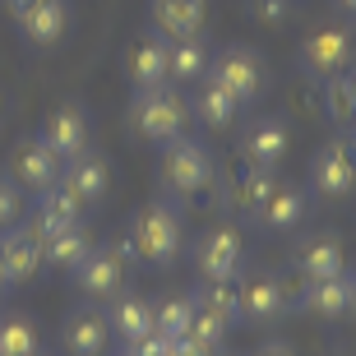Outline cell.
<instances>
[{
  "label": "cell",
  "mask_w": 356,
  "mask_h": 356,
  "mask_svg": "<svg viewBox=\"0 0 356 356\" xmlns=\"http://www.w3.org/2000/svg\"><path fill=\"white\" fill-rule=\"evenodd\" d=\"M181 250V209L172 199H148L130 218V254L144 268H167Z\"/></svg>",
  "instance_id": "cell-1"
},
{
  "label": "cell",
  "mask_w": 356,
  "mask_h": 356,
  "mask_svg": "<svg viewBox=\"0 0 356 356\" xmlns=\"http://www.w3.org/2000/svg\"><path fill=\"white\" fill-rule=\"evenodd\" d=\"M130 125H134V134H144L148 144H172L190 125V102L172 83L144 88V92H134V102H130Z\"/></svg>",
  "instance_id": "cell-2"
},
{
  "label": "cell",
  "mask_w": 356,
  "mask_h": 356,
  "mask_svg": "<svg viewBox=\"0 0 356 356\" xmlns=\"http://www.w3.org/2000/svg\"><path fill=\"white\" fill-rule=\"evenodd\" d=\"M158 176L162 185L172 190L176 199H195L204 195L213 185V158L209 148L199 144V139H172V144H162V162H158Z\"/></svg>",
  "instance_id": "cell-3"
},
{
  "label": "cell",
  "mask_w": 356,
  "mask_h": 356,
  "mask_svg": "<svg viewBox=\"0 0 356 356\" xmlns=\"http://www.w3.org/2000/svg\"><path fill=\"white\" fill-rule=\"evenodd\" d=\"M195 264H199L204 282H236V273L245 268V236H241V227H232V222L209 227L195 245Z\"/></svg>",
  "instance_id": "cell-4"
},
{
  "label": "cell",
  "mask_w": 356,
  "mask_h": 356,
  "mask_svg": "<svg viewBox=\"0 0 356 356\" xmlns=\"http://www.w3.org/2000/svg\"><path fill=\"white\" fill-rule=\"evenodd\" d=\"M209 79H218L232 97H236L241 106L245 102H254L259 92H264V83H268V70H264V56L259 51H250V47H227V51H218L209 60Z\"/></svg>",
  "instance_id": "cell-5"
},
{
  "label": "cell",
  "mask_w": 356,
  "mask_h": 356,
  "mask_svg": "<svg viewBox=\"0 0 356 356\" xmlns=\"http://www.w3.org/2000/svg\"><path fill=\"white\" fill-rule=\"evenodd\" d=\"M0 268H5L10 287H28L47 268V254H42V241L33 236V227H5L0 232Z\"/></svg>",
  "instance_id": "cell-6"
},
{
  "label": "cell",
  "mask_w": 356,
  "mask_h": 356,
  "mask_svg": "<svg viewBox=\"0 0 356 356\" xmlns=\"http://www.w3.org/2000/svg\"><path fill=\"white\" fill-rule=\"evenodd\" d=\"M167 51H172V38H162L158 28H148V33H139V38L130 42V51H125V74H130L134 92L172 83L167 79Z\"/></svg>",
  "instance_id": "cell-7"
},
{
  "label": "cell",
  "mask_w": 356,
  "mask_h": 356,
  "mask_svg": "<svg viewBox=\"0 0 356 356\" xmlns=\"http://www.w3.org/2000/svg\"><path fill=\"white\" fill-rule=\"evenodd\" d=\"M14 19H19V33H24L33 47H56L70 28V5L65 0H10Z\"/></svg>",
  "instance_id": "cell-8"
},
{
  "label": "cell",
  "mask_w": 356,
  "mask_h": 356,
  "mask_svg": "<svg viewBox=\"0 0 356 356\" xmlns=\"http://www.w3.org/2000/svg\"><path fill=\"white\" fill-rule=\"evenodd\" d=\"M60 172H65V162L42 144V134L38 139H24V144L10 153V181L19 185V190L28 185L33 195H42V190H51V185L60 181Z\"/></svg>",
  "instance_id": "cell-9"
},
{
  "label": "cell",
  "mask_w": 356,
  "mask_h": 356,
  "mask_svg": "<svg viewBox=\"0 0 356 356\" xmlns=\"http://www.w3.org/2000/svg\"><path fill=\"white\" fill-rule=\"evenodd\" d=\"M310 185H315L324 199H343L356 190V158L343 139H329V144L315 153L310 162Z\"/></svg>",
  "instance_id": "cell-10"
},
{
  "label": "cell",
  "mask_w": 356,
  "mask_h": 356,
  "mask_svg": "<svg viewBox=\"0 0 356 356\" xmlns=\"http://www.w3.org/2000/svg\"><path fill=\"white\" fill-rule=\"evenodd\" d=\"M60 343H65L70 356H102L106 343H111V324H106L102 305H74L60 324Z\"/></svg>",
  "instance_id": "cell-11"
},
{
  "label": "cell",
  "mask_w": 356,
  "mask_h": 356,
  "mask_svg": "<svg viewBox=\"0 0 356 356\" xmlns=\"http://www.w3.org/2000/svg\"><path fill=\"white\" fill-rule=\"evenodd\" d=\"M236 301H241V319H254V324H273L282 310H287V287L282 277L273 273H236Z\"/></svg>",
  "instance_id": "cell-12"
},
{
  "label": "cell",
  "mask_w": 356,
  "mask_h": 356,
  "mask_svg": "<svg viewBox=\"0 0 356 356\" xmlns=\"http://www.w3.org/2000/svg\"><path fill=\"white\" fill-rule=\"evenodd\" d=\"M287 148H291V130H287V120H277V116L250 120V130L241 134V162L245 167H277L287 158Z\"/></svg>",
  "instance_id": "cell-13"
},
{
  "label": "cell",
  "mask_w": 356,
  "mask_h": 356,
  "mask_svg": "<svg viewBox=\"0 0 356 356\" xmlns=\"http://www.w3.org/2000/svg\"><path fill=\"white\" fill-rule=\"evenodd\" d=\"M352 60V33L347 28H319L301 42V70L315 79H329Z\"/></svg>",
  "instance_id": "cell-14"
},
{
  "label": "cell",
  "mask_w": 356,
  "mask_h": 356,
  "mask_svg": "<svg viewBox=\"0 0 356 356\" xmlns=\"http://www.w3.org/2000/svg\"><path fill=\"white\" fill-rule=\"evenodd\" d=\"M42 144L51 148L60 162H74L79 153H88V116H83V106H74V102L56 106L51 120L42 125Z\"/></svg>",
  "instance_id": "cell-15"
},
{
  "label": "cell",
  "mask_w": 356,
  "mask_h": 356,
  "mask_svg": "<svg viewBox=\"0 0 356 356\" xmlns=\"http://www.w3.org/2000/svg\"><path fill=\"white\" fill-rule=\"evenodd\" d=\"M74 282H79V291L92 296V301H111L125 287V254L120 250H88L83 264L74 268Z\"/></svg>",
  "instance_id": "cell-16"
},
{
  "label": "cell",
  "mask_w": 356,
  "mask_h": 356,
  "mask_svg": "<svg viewBox=\"0 0 356 356\" xmlns=\"http://www.w3.org/2000/svg\"><path fill=\"white\" fill-rule=\"evenodd\" d=\"M106 324H111V333H116L120 343H139L144 333H153V301L120 287L106 301Z\"/></svg>",
  "instance_id": "cell-17"
},
{
  "label": "cell",
  "mask_w": 356,
  "mask_h": 356,
  "mask_svg": "<svg viewBox=\"0 0 356 356\" xmlns=\"http://www.w3.org/2000/svg\"><path fill=\"white\" fill-rule=\"evenodd\" d=\"M352 296H356V277L352 273H338V277H319V282H305V296L301 305L319 319H338V315H352Z\"/></svg>",
  "instance_id": "cell-18"
},
{
  "label": "cell",
  "mask_w": 356,
  "mask_h": 356,
  "mask_svg": "<svg viewBox=\"0 0 356 356\" xmlns=\"http://www.w3.org/2000/svg\"><path fill=\"white\" fill-rule=\"evenodd\" d=\"M305 209H310V199H305L301 185H273L268 199L254 213H259V222H264L268 232H291V227L305 222Z\"/></svg>",
  "instance_id": "cell-19"
},
{
  "label": "cell",
  "mask_w": 356,
  "mask_h": 356,
  "mask_svg": "<svg viewBox=\"0 0 356 356\" xmlns=\"http://www.w3.org/2000/svg\"><path fill=\"white\" fill-rule=\"evenodd\" d=\"M148 14L162 38H199L204 28V0H148Z\"/></svg>",
  "instance_id": "cell-20"
},
{
  "label": "cell",
  "mask_w": 356,
  "mask_h": 356,
  "mask_svg": "<svg viewBox=\"0 0 356 356\" xmlns=\"http://www.w3.org/2000/svg\"><path fill=\"white\" fill-rule=\"evenodd\" d=\"M296 268H301L305 282H319V277H338L347 273V254L338 245V236H310L296 250Z\"/></svg>",
  "instance_id": "cell-21"
},
{
  "label": "cell",
  "mask_w": 356,
  "mask_h": 356,
  "mask_svg": "<svg viewBox=\"0 0 356 356\" xmlns=\"http://www.w3.org/2000/svg\"><path fill=\"white\" fill-rule=\"evenodd\" d=\"M60 181H65L83 204H97V199L111 190V167H106V158H97V153H79L74 162H65Z\"/></svg>",
  "instance_id": "cell-22"
},
{
  "label": "cell",
  "mask_w": 356,
  "mask_h": 356,
  "mask_svg": "<svg viewBox=\"0 0 356 356\" xmlns=\"http://www.w3.org/2000/svg\"><path fill=\"white\" fill-rule=\"evenodd\" d=\"M92 250V241H88V232H83L79 222H65V227H56L51 236L42 241V254H47V264L51 268H74L83 264V254Z\"/></svg>",
  "instance_id": "cell-23"
},
{
  "label": "cell",
  "mask_w": 356,
  "mask_h": 356,
  "mask_svg": "<svg viewBox=\"0 0 356 356\" xmlns=\"http://www.w3.org/2000/svg\"><path fill=\"white\" fill-rule=\"evenodd\" d=\"M190 111H199V120H204L209 130H227V125L241 116V102L218 79H209V74H204V79H199V97H195V106H190Z\"/></svg>",
  "instance_id": "cell-24"
},
{
  "label": "cell",
  "mask_w": 356,
  "mask_h": 356,
  "mask_svg": "<svg viewBox=\"0 0 356 356\" xmlns=\"http://www.w3.org/2000/svg\"><path fill=\"white\" fill-rule=\"evenodd\" d=\"M209 47L199 38H172V51H167V79L176 83H199L209 74Z\"/></svg>",
  "instance_id": "cell-25"
},
{
  "label": "cell",
  "mask_w": 356,
  "mask_h": 356,
  "mask_svg": "<svg viewBox=\"0 0 356 356\" xmlns=\"http://www.w3.org/2000/svg\"><path fill=\"white\" fill-rule=\"evenodd\" d=\"M190 319H195V296H167L153 305V333H162V338L190 333Z\"/></svg>",
  "instance_id": "cell-26"
},
{
  "label": "cell",
  "mask_w": 356,
  "mask_h": 356,
  "mask_svg": "<svg viewBox=\"0 0 356 356\" xmlns=\"http://www.w3.org/2000/svg\"><path fill=\"white\" fill-rule=\"evenodd\" d=\"M42 343H38V324L24 315H10L0 319V356H38Z\"/></svg>",
  "instance_id": "cell-27"
},
{
  "label": "cell",
  "mask_w": 356,
  "mask_h": 356,
  "mask_svg": "<svg viewBox=\"0 0 356 356\" xmlns=\"http://www.w3.org/2000/svg\"><path fill=\"white\" fill-rule=\"evenodd\" d=\"M83 209H88V204H83L65 181H56L51 190H42V204H38V213H47V218H56V222H79Z\"/></svg>",
  "instance_id": "cell-28"
},
{
  "label": "cell",
  "mask_w": 356,
  "mask_h": 356,
  "mask_svg": "<svg viewBox=\"0 0 356 356\" xmlns=\"http://www.w3.org/2000/svg\"><path fill=\"white\" fill-rule=\"evenodd\" d=\"M324 97H329V116L338 120V125L356 120V83H352V74H329V79H324Z\"/></svg>",
  "instance_id": "cell-29"
},
{
  "label": "cell",
  "mask_w": 356,
  "mask_h": 356,
  "mask_svg": "<svg viewBox=\"0 0 356 356\" xmlns=\"http://www.w3.org/2000/svg\"><path fill=\"white\" fill-rule=\"evenodd\" d=\"M195 296L209 305L213 315H222L227 324H241V301H236V287H232V282H204Z\"/></svg>",
  "instance_id": "cell-30"
},
{
  "label": "cell",
  "mask_w": 356,
  "mask_h": 356,
  "mask_svg": "<svg viewBox=\"0 0 356 356\" xmlns=\"http://www.w3.org/2000/svg\"><path fill=\"white\" fill-rule=\"evenodd\" d=\"M190 296H195V291H190ZM227 329H232V324H227L222 315H213L209 305H204V301L195 296V319H190V338H199V343H209L213 352H218V347H222V338H227Z\"/></svg>",
  "instance_id": "cell-31"
},
{
  "label": "cell",
  "mask_w": 356,
  "mask_h": 356,
  "mask_svg": "<svg viewBox=\"0 0 356 356\" xmlns=\"http://www.w3.org/2000/svg\"><path fill=\"white\" fill-rule=\"evenodd\" d=\"M273 185H277L273 167H245V176H241V185H236V195H241V204H245V209H259Z\"/></svg>",
  "instance_id": "cell-32"
},
{
  "label": "cell",
  "mask_w": 356,
  "mask_h": 356,
  "mask_svg": "<svg viewBox=\"0 0 356 356\" xmlns=\"http://www.w3.org/2000/svg\"><path fill=\"white\" fill-rule=\"evenodd\" d=\"M19 209H24V190H19L10 176H0V232H5V227H14Z\"/></svg>",
  "instance_id": "cell-33"
},
{
  "label": "cell",
  "mask_w": 356,
  "mask_h": 356,
  "mask_svg": "<svg viewBox=\"0 0 356 356\" xmlns=\"http://www.w3.org/2000/svg\"><path fill=\"white\" fill-rule=\"evenodd\" d=\"M250 14L259 24H287V0H250Z\"/></svg>",
  "instance_id": "cell-34"
},
{
  "label": "cell",
  "mask_w": 356,
  "mask_h": 356,
  "mask_svg": "<svg viewBox=\"0 0 356 356\" xmlns=\"http://www.w3.org/2000/svg\"><path fill=\"white\" fill-rule=\"evenodd\" d=\"M172 356H218L209 343H199V338H190V333H181V338H172Z\"/></svg>",
  "instance_id": "cell-35"
},
{
  "label": "cell",
  "mask_w": 356,
  "mask_h": 356,
  "mask_svg": "<svg viewBox=\"0 0 356 356\" xmlns=\"http://www.w3.org/2000/svg\"><path fill=\"white\" fill-rule=\"evenodd\" d=\"M254 356H296V352H291L287 343H277V338H273V343H264V347H259Z\"/></svg>",
  "instance_id": "cell-36"
},
{
  "label": "cell",
  "mask_w": 356,
  "mask_h": 356,
  "mask_svg": "<svg viewBox=\"0 0 356 356\" xmlns=\"http://www.w3.org/2000/svg\"><path fill=\"white\" fill-rule=\"evenodd\" d=\"M338 5H343V10H352V14H356V0H338Z\"/></svg>",
  "instance_id": "cell-37"
},
{
  "label": "cell",
  "mask_w": 356,
  "mask_h": 356,
  "mask_svg": "<svg viewBox=\"0 0 356 356\" xmlns=\"http://www.w3.org/2000/svg\"><path fill=\"white\" fill-rule=\"evenodd\" d=\"M5 287H10V282H5V268H0V291H5Z\"/></svg>",
  "instance_id": "cell-38"
},
{
  "label": "cell",
  "mask_w": 356,
  "mask_h": 356,
  "mask_svg": "<svg viewBox=\"0 0 356 356\" xmlns=\"http://www.w3.org/2000/svg\"><path fill=\"white\" fill-rule=\"evenodd\" d=\"M347 148H352V158H356V134H352V144H347Z\"/></svg>",
  "instance_id": "cell-39"
},
{
  "label": "cell",
  "mask_w": 356,
  "mask_h": 356,
  "mask_svg": "<svg viewBox=\"0 0 356 356\" xmlns=\"http://www.w3.org/2000/svg\"><path fill=\"white\" fill-rule=\"evenodd\" d=\"M352 310H356V296H352Z\"/></svg>",
  "instance_id": "cell-40"
},
{
  "label": "cell",
  "mask_w": 356,
  "mask_h": 356,
  "mask_svg": "<svg viewBox=\"0 0 356 356\" xmlns=\"http://www.w3.org/2000/svg\"><path fill=\"white\" fill-rule=\"evenodd\" d=\"M38 356H47V352H38Z\"/></svg>",
  "instance_id": "cell-41"
},
{
  "label": "cell",
  "mask_w": 356,
  "mask_h": 356,
  "mask_svg": "<svg viewBox=\"0 0 356 356\" xmlns=\"http://www.w3.org/2000/svg\"><path fill=\"white\" fill-rule=\"evenodd\" d=\"M352 83H356V74H352Z\"/></svg>",
  "instance_id": "cell-42"
},
{
  "label": "cell",
  "mask_w": 356,
  "mask_h": 356,
  "mask_svg": "<svg viewBox=\"0 0 356 356\" xmlns=\"http://www.w3.org/2000/svg\"><path fill=\"white\" fill-rule=\"evenodd\" d=\"M120 356H125V352H120Z\"/></svg>",
  "instance_id": "cell-43"
}]
</instances>
